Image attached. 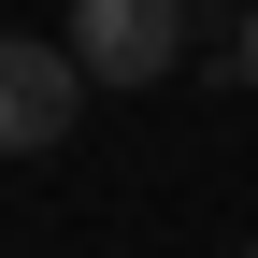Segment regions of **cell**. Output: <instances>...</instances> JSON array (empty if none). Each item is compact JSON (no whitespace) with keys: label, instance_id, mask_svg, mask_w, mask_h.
<instances>
[{"label":"cell","instance_id":"obj_3","mask_svg":"<svg viewBox=\"0 0 258 258\" xmlns=\"http://www.w3.org/2000/svg\"><path fill=\"white\" fill-rule=\"evenodd\" d=\"M230 72H244V86H258V15H244V29H230Z\"/></svg>","mask_w":258,"mask_h":258},{"label":"cell","instance_id":"obj_1","mask_svg":"<svg viewBox=\"0 0 258 258\" xmlns=\"http://www.w3.org/2000/svg\"><path fill=\"white\" fill-rule=\"evenodd\" d=\"M57 43H72L86 86H158V72L186 57V0H72Z\"/></svg>","mask_w":258,"mask_h":258},{"label":"cell","instance_id":"obj_2","mask_svg":"<svg viewBox=\"0 0 258 258\" xmlns=\"http://www.w3.org/2000/svg\"><path fill=\"white\" fill-rule=\"evenodd\" d=\"M72 115H86L72 43H29V29H0V158H43Z\"/></svg>","mask_w":258,"mask_h":258}]
</instances>
